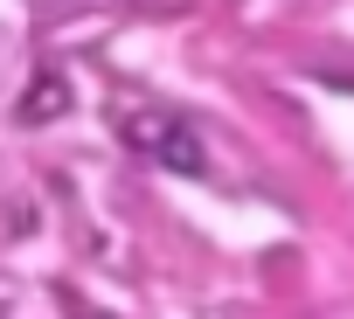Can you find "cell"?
<instances>
[{
	"instance_id": "obj_2",
	"label": "cell",
	"mask_w": 354,
	"mask_h": 319,
	"mask_svg": "<svg viewBox=\"0 0 354 319\" xmlns=\"http://www.w3.org/2000/svg\"><path fill=\"white\" fill-rule=\"evenodd\" d=\"M70 111V84L49 70V77H35L28 84V97H21V125H49V118H63Z\"/></svg>"
},
{
	"instance_id": "obj_1",
	"label": "cell",
	"mask_w": 354,
	"mask_h": 319,
	"mask_svg": "<svg viewBox=\"0 0 354 319\" xmlns=\"http://www.w3.org/2000/svg\"><path fill=\"white\" fill-rule=\"evenodd\" d=\"M118 139H125L139 160L174 167V174H202V167H209L195 125H188L181 111H160V104H125V111H118Z\"/></svg>"
}]
</instances>
